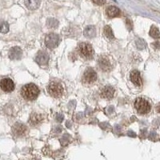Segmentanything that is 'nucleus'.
Masks as SVG:
<instances>
[{
	"mask_svg": "<svg viewBox=\"0 0 160 160\" xmlns=\"http://www.w3.org/2000/svg\"><path fill=\"white\" fill-rule=\"evenodd\" d=\"M40 93L38 87L34 83H29L23 87L21 90V95L25 99L32 101L36 99Z\"/></svg>",
	"mask_w": 160,
	"mask_h": 160,
	"instance_id": "obj_1",
	"label": "nucleus"
},
{
	"mask_svg": "<svg viewBox=\"0 0 160 160\" xmlns=\"http://www.w3.org/2000/svg\"><path fill=\"white\" fill-rule=\"evenodd\" d=\"M48 93L50 96L56 99H59L63 96L64 93V88H63V84L58 81V80H54L50 82L47 87Z\"/></svg>",
	"mask_w": 160,
	"mask_h": 160,
	"instance_id": "obj_2",
	"label": "nucleus"
},
{
	"mask_svg": "<svg viewBox=\"0 0 160 160\" xmlns=\"http://www.w3.org/2000/svg\"><path fill=\"white\" fill-rule=\"evenodd\" d=\"M135 108L139 114H146L150 112L151 107L147 99L144 98H138L135 101Z\"/></svg>",
	"mask_w": 160,
	"mask_h": 160,
	"instance_id": "obj_3",
	"label": "nucleus"
},
{
	"mask_svg": "<svg viewBox=\"0 0 160 160\" xmlns=\"http://www.w3.org/2000/svg\"><path fill=\"white\" fill-rule=\"evenodd\" d=\"M98 75L96 71L93 68H87L84 71L82 77V82L84 85H91L96 82Z\"/></svg>",
	"mask_w": 160,
	"mask_h": 160,
	"instance_id": "obj_4",
	"label": "nucleus"
},
{
	"mask_svg": "<svg viewBox=\"0 0 160 160\" xmlns=\"http://www.w3.org/2000/svg\"><path fill=\"white\" fill-rule=\"evenodd\" d=\"M78 50L79 54L83 59H91L93 57L94 50L92 46L87 42H81L78 47Z\"/></svg>",
	"mask_w": 160,
	"mask_h": 160,
	"instance_id": "obj_5",
	"label": "nucleus"
},
{
	"mask_svg": "<svg viewBox=\"0 0 160 160\" xmlns=\"http://www.w3.org/2000/svg\"><path fill=\"white\" fill-rule=\"evenodd\" d=\"M60 42V38L57 34L50 33L45 38V44L49 49H54L57 47Z\"/></svg>",
	"mask_w": 160,
	"mask_h": 160,
	"instance_id": "obj_6",
	"label": "nucleus"
},
{
	"mask_svg": "<svg viewBox=\"0 0 160 160\" xmlns=\"http://www.w3.org/2000/svg\"><path fill=\"white\" fill-rule=\"evenodd\" d=\"M98 64L102 71H105V72L111 71L113 67L111 59L107 56H104V55L99 57V60H98Z\"/></svg>",
	"mask_w": 160,
	"mask_h": 160,
	"instance_id": "obj_7",
	"label": "nucleus"
},
{
	"mask_svg": "<svg viewBox=\"0 0 160 160\" xmlns=\"http://www.w3.org/2000/svg\"><path fill=\"white\" fill-rule=\"evenodd\" d=\"M0 88L7 93H11L15 90V83L13 80L9 78H4L0 81Z\"/></svg>",
	"mask_w": 160,
	"mask_h": 160,
	"instance_id": "obj_8",
	"label": "nucleus"
},
{
	"mask_svg": "<svg viewBox=\"0 0 160 160\" xmlns=\"http://www.w3.org/2000/svg\"><path fill=\"white\" fill-rule=\"evenodd\" d=\"M27 131H28V128L27 127L26 125L23 123H19V122H16L13 127H12V132L17 137H22L24 136L25 135H27Z\"/></svg>",
	"mask_w": 160,
	"mask_h": 160,
	"instance_id": "obj_9",
	"label": "nucleus"
},
{
	"mask_svg": "<svg viewBox=\"0 0 160 160\" xmlns=\"http://www.w3.org/2000/svg\"><path fill=\"white\" fill-rule=\"evenodd\" d=\"M49 55H48L47 52L46 51H39L38 53V55L35 57V61L38 63V65H41V66H45L49 62Z\"/></svg>",
	"mask_w": 160,
	"mask_h": 160,
	"instance_id": "obj_10",
	"label": "nucleus"
},
{
	"mask_svg": "<svg viewBox=\"0 0 160 160\" xmlns=\"http://www.w3.org/2000/svg\"><path fill=\"white\" fill-rule=\"evenodd\" d=\"M114 89L111 86H105L104 87L102 88L100 91V96L103 99H111L114 97Z\"/></svg>",
	"mask_w": 160,
	"mask_h": 160,
	"instance_id": "obj_11",
	"label": "nucleus"
},
{
	"mask_svg": "<svg viewBox=\"0 0 160 160\" xmlns=\"http://www.w3.org/2000/svg\"><path fill=\"white\" fill-rule=\"evenodd\" d=\"M130 78H131V81L136 86L141 87L142 85H143V80H142L140 72H139V71H136V70L132 71L131 72Z\"/></svg>",
	"mask_w": 160,
	"mask_h": 160,
	"instance_id": "obj_12",
	"label": "nucleus"
},
{
	"mask_svg": "<svg viewBox=\"0 0 160 160\" xmlns=\"http://www.w3.org/2000/svg\"><path fill=\"white\" fill-rule=\"evenodd\" d=\"M23 51L19 47H14L9 51V57L12 60H19L22 58Z\"/></svg>",
	"mask_w": 160,
	"mask_h": 160,
	"instance_id": "obj_13",
	"label": "nucleus"
},
{
	"mask_svg": "<svg viewBox=\"0 0 160 160\" xmlns=\"http://www.w3.org/2000/svg\"><path fill=\"white\" fill-rule=\"evenodd\" d=\"M41 0H25V5L29 10H36L39 7Z\"/></svg>",
	"mask_w": 160,
	"mask_h": 160,
	"instance_id": "obj_14",
	"label": "nucleus"
},
{
	"mask_svg": "<svg viewBox=\"0 0 160 160\" xmlns=\"http://www.w3.org/2000/svg\"><path fill=\"white\" fill-rule=\"evenodd\" d=\"M106 12H107V15L108 16V17L110 18L118 17L120 15V10L114 6H111L107 7Z\"/></svg>",
	"mask_w": 160,
	"mask_h": 160,
	"instance_id": "obj_15",
	"label": "nucleus"
},
{
	"mask_svg": "<svg viewBox=\"0 0 160 160\" xmlns=\"http://www.w3.org/2000/svg\"><path fill=\"white\" fill-rule=\"evenodd\" d=\"M42 117L41 114H37V113H33L31 114V117H30V120L29 122L31 123V125L32 126H36L38 124H39L40 122H42Z\"/></svg>",
	"mask_w": 160,
	"mask_h": 160,
	"instance_id": "obj_16",
	"label": "nucleus"
},
{
	"mask_svg": "<svg viewBox=\"0 0 160 160\" xmlns=\"http://www.w3.org/2000/svg\"><path fill=\"white\" fill-rule=\"evenodd\" d=\"M96 34V29L94 26H87L84 30V35L88 38H94Z\"/></svg>",
	"mask_w": 160,
	"mask_h": 160,
	"instance_id": "obj_17",
	"label": "nucleus"
},
{
	"mask_svg": "<svg viewBox=\"0 0 160 160\" xmlns=\"http://www.w3.org/2000/svg\"><path fill=\"white\" fill-rule=\"evenodd\" d=\"M103 34H104V35L107 39L111 40L114 38V33H113L112 29H111V27L110 26H107V25L105 26L104 28H103Z\"/></svg>",
	"mask_w": 160,
	"mask_h": 160,
	"instance_id": "obj_18",
	"label": "nucleus"
},
{
	"mask_svg": "<svg viewBox=\"0 0 160 160\" xmlns=\"http://www.w3.org/2000/svg\"><path fill=\"white\" fill-rule=\"evenodd\" d=\"M150 35L154 39H158L160 38V32L158 29L155 26H152L150 30Z\"/></svg>",
	"mask_w": 160,
	"mask_h": 160,
	"instance_id": "obj_19",
	"label": "nucleus"
},
{
	"mask_svg": "<svg viewBox=\"0 0 160 160\" xmlns=\"http://www.w3.org/2000/svg\"><path fill=\"white\" fill-rule=\"evenodd\" d=\"M9 31V24L5 21H0V33L7 34Z\"/></svg>",
	"mask_w": 160,
	"mask_h": 160,
	"instance_id": "obj_20",
	"label": "nucleus"
},
{
	"mask_svg": "<svg viewBox=\"0 0 160 160\" xmlns=\"http://www.w3.org/2000/svg\"><path fill=\"white\" fill-rule=\"evenodd\" d=\"M47 25L49 28H56L59 25V22L55 19H48L47 21Z\"/></svg>",
	"mask_w": 160,
	"mask_h": 160,
	"instance_id": "obj_21",
	"label": "nucleus"
},
{
	"mask_svg": "<svg viewBox=\"0 0 160 160\" xmlns=\"http://www.w3.org/2000/svg\"><path fill=\"white\" fill-rule=\"evenodd\" d=\"M94 3L97 4V5H99V6H102L105 3V0H91Z\"/></svg>",
	"mask_w": 160,
	"mask_h": 160,
	"instance_id": "obj_22",
	"label": "nucleus"
},
{
	"mask_svg": "<svg viewBox=\"0 0 160 160\" xmlns=\"http://www.w3.org/2000/svg\"><path fill=\"white\" fill-rule=\"evenodd\" d=\"M127 27L129 29H131V27H130V24L132 25L131 24V20H129V19H127Z\"/></svg>",
	"mask_w": 160,
	"mask_h": 160,
	"instance_id": "obj_23",
	"label": "nucleus"
},
{
	"mask_svg": "<svg viewBox=\"0 0 160 160\" xmlns=\"http://www.w3.org/2000/svg\"><path fill=\"white\" fill-rule=\"evenodd\" d=\"M157 111H158V113H160V103H159V105H158V107H157Z\"/></svg>",
	"mask_w": 160,
	"mask_h": 160,
	"instance_id": "obj_24",
	"label": "nucleus"
}]
</instances>
